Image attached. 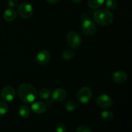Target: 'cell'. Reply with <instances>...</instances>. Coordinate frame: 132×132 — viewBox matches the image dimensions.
<instances>
[{
    "mask_svg": "<svg viewBox=\"0 0 132 132\" xmlns=\"http://www.w3.org/2000/svg\"><path fill=\"white\" fill-rule=\"evenodd\" d=\"M92 97V92L88 86H84L79 90L77 94V98L79 102L82 104L88 103Z\"/></svg>",
    "mask_w": 132,
    "mask_h": 132,
    "instance_id": "cell-5",
    "label": "cell"
},
{
    "mask_svg": "<svg viewBox=\"0 0 132 132\" xmlns=\"http://www.w3.org/2000/svg\"><path fill=\"white\" fill-rule=\"evenodd\" d=\"M67 43L72 48H77L81 44V37L77 32L71 31L67 34Z\"/></svg>",
    "mask_w": 132,
    "mask_h": 132,
    "instance_id": "cell-6",
    "label": "cell"
},
{
    "mask_svg": "<svg viewBox=\"0 0 132 132\" xmlns=\"http://www.w3.org/2000/svg\"><path fill=\"white\" fill-rule=\"evenodd\" d=\"M17 14L15 10L13 9H8L5 10L3 13V18L8 22L13 21L16 18Z\"/></svg>",
    "mask_w": 132,
    "mask_h": 132,
    "instance_id": "cell-13",
    "label": "cell"
},
{
    "mask_svg": "<svg viewBox=\"0 0 132 132\" xmlns=\"http://www.w3.org/2000/svg\"><path fill=\"white\" fill-rule=\"evenodd\" d=\"M81 28L82 32L86 36H92L96 31V25L95 23L88 18L86 15H81Z\"/></svg>",
    "mask_w": 132,
    "mask_h": 132,
    "instance_id": "cell-3",
    "label": "cell"
},
{
    "mask_svg": "<svg viewBox=\"0 0 132 132\" xmlns=\"http://www.w3.org/2000/svg\"><path fill=\"white\" fill-rule=\"evenodd\" d=\"M113 117H114V115L111 111L105 110L102 112L101 113V118L104 121L108 122V121H112L113 120Z\"/></svg>",
    "mask_w": 132,
    "mask_h": 132,
    "instance_id": "cell-15",
    "label": "cell"
},
{
    "mask_svg": "<svg viewBox=\"0 0 132 132\" xmlns=\"http://www.w3.org/2000/svg\"><path fill=\"white\" fill-rule=\"evenodd\" d=\"M39 94V97L43 99H47L50 96V91L48 88H43L40 90Z\"/></svg>",
    "mask_w": 132,
    "mask_h": 132,
    "instance_id": "cell-19",
    "label": "cell"
},
{
    "mask_svg": "<svg viewBox=\"0 0 132 132\" xmlns=\"http://www.w3.org/2000/svg\"><path fill=\"white\" fill-rule=\"evenodd\" d=\"M104 0H88L89 6L93 9H97L103 5Z\"/></svg>",
    "mask_w": 132,
    "mask_h": 132,
    "instance_id": "cell-16",
    "label": "cell"
},
{
    "mask_svg": "<svg viewBox=\"0 0 132 132\" xmlns=\"http://www.w3.org/2000/svg\"><path fill=\"white\" fill-rule=\"evenodd\" d=\"M128 79V75L124 71H117L113 75V80L116 83L121 85L126 82Z\"/></svg>",
    "mask_w": 132,
    "mask_h": 132,
    "instance_id": "cell-10",
    "label": "cell"
},
{
    "mask_svg": "<svg viewBox=\"0 0 132 132\" xmlns=\"http://www.w3.org/2000/svg\"><path fill=\"white\" fill-rule=\"evenodd\" d=\"M76 132H92V131L88 126H81L77 128Z\"/></svg>",
    "mask_w": 132,
    "mask_h": 132,
    "instance_id": "cell-23",
    "label": "cell"
},
{
    "mask_svg": "<svg viewBox=\"0 0 132 132\" xmlns=\"http://www.w3.org/2000/svg\"><path fill=\"white\" fill-rule=\"evenodd\" d=\"M9 107L5 102H0V115H5L7 113Z\"/></svg>",
    "mask_w": 132,
    "mask_h": 132,
    "instance_id": "cell-21",
    "label": "cell"
},
{
    "mask_svg": "<svg viewBox=\"0 0 132 132\" xmlns=\"http://www.w3.org/2000/svg\"><path fill=\"white\" fill-rule=\"evenodd\" d=\"M19 114L22 118H27L30 114V110L27 105H22L19 109Z\"/></svg>",
    "mask_w": 132,
    "mask_h": 132,
    "instance_id": "cell-14",
    "label": "cell"
},
{
    "mask_svg": "<svg viewBox=\"0 0 132 132\" xmlns=\"http://www.w3.org/2000/svg\"><path fill=\"white\" fill-rule=\"evenodd\" d=\"M73 56H74V52L72 50H64L61 55L62 58L66 61L70 60L73 57Z\"/></svg>",
    "mask_w": 132,
    "mask_h": 132,
    "instance_id": "cell-17",
    "label": "cell"
},
{
    "mask_svg": "<svg viewBox=\"0 0 132 132\" xmlns=\"http://www.w3.org/2000/svg\"><path fill=\"white\" fill-rule=\"evenodd\" d=\"M73 3H81L82 0H72Z\"/></svg>",
    "mask_w": 132,
    "mask_h": 132,
    "instance_id": "cell-26",
    "label": "cell"
},
{
    "mask_svg": "<svg viewBox=\"0 0 132 132\" xmlns=\"http://www.w3.org/2000/svg\"><path fill=\"white\" fill-rule=\"evenodd\" d=\"M94 19L99 25L107 26L112 24L113 21V15L108 9H98L94 12Z\"/></svg>",
    "mask_w": 132,
    "mask_h": 132,
    "instance_id": "cell-2",
    "label": "cell"
},
{
    "mask_svg": "<svg viewBox=\"0 0 132 132\" xmlns=\"http://www.w3.org/2000/svg\"><path fill=\"white\" fill-rule=\"evenodd\" d=\"M31 108H32V111L36 113L41 114L46 112L47 107H46V104L43 102L37 101L32 104Z\"/></svg>",
    "mask_w": 132,
    "mask_h": 132,
    "instance_id": "cell-12",
    "label": "cell"
},
{
    "mask_svg": "<svg viewBox=\"0 0 132 132\" xmlns=\"http://www.w3.org/2000/svg\"><path fill=\"white\" fill-rule=\"evenodd\" d=\"M106 5L107 7L112 10H115L117 7L118 3L117 0H106Z\"/></svg>",
    "mask_w": 132,
    "mask_h": 132,
    "instance_id": "cell-20",
    "label": "cell"
},
{
    "mask_svg": "<svg viewBox=\"0 0 132 132\" xmlns=\"http://www.w3.org/2000/svg\"><path fill=\"white\" fill-rule=\"evenodd\" d=\"M77 104L73 101H67V103L64 104V108L68 112H73L76 110Z\"/></svg>",
    "mask_w": 132,
    "mask_h": 132,
    "instance_id": "cell-18",
    "label": "cell"
},
{
    "mask_svg": "<svg viewBox=\"0 0 132 132\" xmlns=\"http://www.w3.org/2000/svg\"><path fill=\"white\" fill-rule=\"evenodd\" d=\"M37 63L41 65L46 64L50 59V53L46 50H43L37 54Z\"/></svg>",
    "mask_w": 132,
    "mask_h": 132,
    "instance_id": "cell-9",
    "label": "cell"
},
{
    "mask_svg": "<svg viewBox=\"0 0 132 132\" xmlns=\"http://www.w3.org/2000/svg\"><path fill=\"white\" fill-rule=\"evenodd\" d=\"M55 132H67V128L63 123H59L55 126Z\"/></svg>",
    "mask_w": 132,
    "mask_h": 132,
    "instance_id": "cell-22",
    "label": "cell"
},
{
    "mask_svg": "<svg viewBox=\"0 0 132 132\" xmlns=\"http://www.w3.org/2000/svg\"><path fill=\"white\" fill-rule=\"evenodd\" d=\"M66 97H67V92L64 89L57 88L53 92L52 99L55 101H63L66 99Z\"/></svg>",
    "mask_w": 132,
    "mask_h": 132,
    "instance_id": "cell-11",
    "label": "cell"
},
{
    "mask_svg": "<svg viewBox=\"0 0 132 132\" xmlns=\"http://www.w3.org/2000/svg\"><path fill=\"white\" fill-rule=\"evenodd\" d=\"M7 5L8 6L11 8L16 7L18 6V0H8Z\"/></svg>",
    "mask_w": 132,
    "mask_h": 132,
    "instance_id": "cell-24",
    "label": "cell"
},
{
    "mask_svg": "<svg viewBox=\"0 0 132 132\" xmlns=\"http://www.w3.org/2000/svg\"><path fill=\"white\" fill-rule=\"evenodd\" d=\"M18 12L21 18L28 19L33 15L34 10L32 5L27 3H23L18 6Z\"/></svg>",
    "mask_w": 132,
    "mask_h": 132,
    "instance_id": "cell-4",
    "label": "cell"
},
{
    "mask_svg": "<svg viewBox=\"0 0 132 132\" xmlns=\"http://www.w3.org/2000/svg\"><path fill=\"white\" fill-rule=\"evenodd\" d=\"M46 1H47V2L48 3L54 5V4H56L57 3H59L60 1V0H46Z\"/></svg>",
    "mask_w": 132,
    "mask_h": 132,
    "instance_id": "cell-25",
    "label": "cell"
},
{
    "mask_svg": "<svg viewBox=\"0 0 132 132\" xmlns=\"http://www.w3.org/2000/svg\"><path fill=\"white\" fill-rule=\"evenodd\" d=\"M97 103L100 108L107 109L113 105V101L109 95L106 94H101L97 97Z\"/></svg>",
    "mask_w": 132,
    "mask_h": 132,
    "instance_id": "cell-7",
    "label": "cell"
},
{
    "mask_svg": "<svg viewBox=\"0 0 132 132\" xmlns=\"http://www.w3.org/2000/svg\"><path fill=\"white\" fill-rule=\"evenodd\" d=\"M18 95L23 102L30 103L34 102L37 97V90L32 85L24 83L20 85L18 88Z\"/></svg>",
    "mask_w": 132,
    "mask_h": 132,
    "instance_id": "cell-1",
    "label": "cell"
},
{
    "mask_svg": "<svg viewBox=\"0 0 132 132\" xmlns=\"http://www.w3.org/2000/svg\"><path fill=\"white\" fill-rule=\"evenodd\" d=\"M15 92L14 88L10 86H5L2 90L1 93V97L5 101L10 102L15 98Z\"/></svg>",
    "mask_w": 132,
    "mask_h": 132,
    "instance_id": "cell-8",
    "label": "cell"
}]
</instances>
